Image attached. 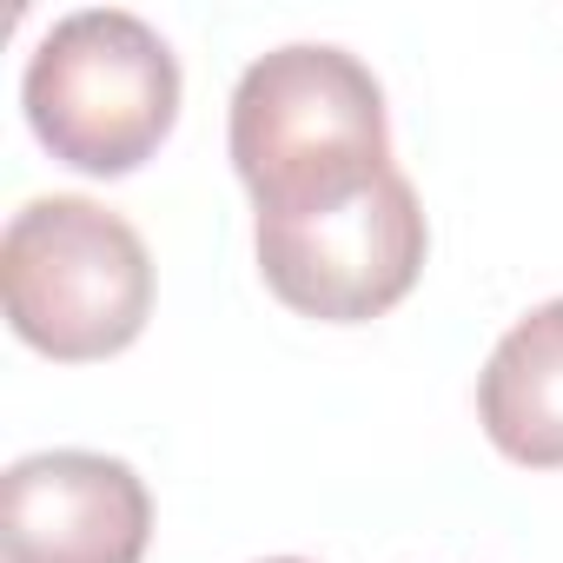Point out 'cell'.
I'll return each instance as SVG.
<instances>
[{
  "mask_svg": "<svg viewBox=\"0 0 563 563\" xmlns=\"http://www.w3.org/2000/svg\"><path fill=\"white\" fill-rule=\"evenodd\" d=\"M8 325L54 365H93L126 352L153 319L146 239L100 199H27L0 239Z\"/></svg>",
  "mask_w": 563,
  "mask_h": 563,
  "instance_id": "obj_2",
  "label": "cell"
},
{
  "mask_svg": "<svg viewBox=\"0 0 563 563\" xmlns=\"http://www.w3.org/2000/svg\"><path fill=\"white\" fill-rule=\"evenodd\" d=\"M490 444L523 471H563V299L523 312L477 378Z\"/></svg>",
  "mask_w": 563,
  "mask_h": 563,
  "instance_id": "obj_6",
  "label": "cell"
},
{
  "mask_svg": "<svg viewBox=\"0 0 563 563\" xmlns=\"http://www.w3.org/2000/svg\"><path fill=\"white\" fill-rule=\"evenodd\" d=\"M265 563H306V556H265Z\"/></svg>",
  "mask_w": 563,
  "mask_h": 563,
  "instance_id": "obj_7",
  "label": "cell"
},
{
  "mask_svg": "<svg viewBox=\"0 0 563 563\" xmlns=\"http://www.w3.org/2000/svg\"><path fill=\"white\" fill-rule=\"evenodd\" d=\"M153 497L126 457L34 451L0 477V550L8 563H140Z\"/></svg>",
  "mask_w": 563,
  "mask_h": 563,
  "instance_id": "obj_5",
  "label": "cell"
},
{
  "mask_svg": "<svg viewBox=\"0 0 563 563\" xmlns=\"http://www.w3.org/2000/svg\"><path fill=\"white\" fill-rule=\"evenodd\" d=\"M252 245L278 306L325 319V325H365L418 286L431 225H424L411 179L391 166L378 186H365L345 206H319L299 219H258Z\"/></svg>",
  "mask_w": 563,
  "mask_h": 563,
  "instance_id": "obj_4",
  "label": "cell"
},
{
  "mask_svg": "<svg viewBox=\"0 0 563 563\" xmlns=\"http://www.w3.org/2000/svg\"><path fill=\"white\" fill-rule=\"evenodd\" d=\"M232 166L258 219L345 206L391 173V120L378 74L325 41L258 54L232 87Z\"/></svg>",
  "mask_w": 563,
  "mask_h": 563,
  "instance_id": "obj_1",
  "label": "cell"
},
{
  "mask_svg": "<svg viewBox=\"0 0 563 563\" xmlns=\"http://www.w3.org/2000/svg\"><path fill=\"white\" fill-rule=\"evenodd\" d=\"M34 140L93 179L140 173L179 120V60L126 8H80L41 34L21 74Z\"/></svg>",
  "mask_w": 563,
  "mask_h": 563,
  "instance_id": "obj_3",
  "label": "cell"
}]
</instances>
